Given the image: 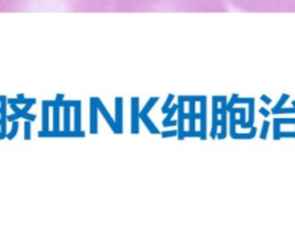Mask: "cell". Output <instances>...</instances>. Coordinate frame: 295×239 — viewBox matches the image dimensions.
<instances>
[{
    "label": "cell",
    "mask_w": 295,
    "mask_h": 239,
    "mask_svg": "<svg viewBox=\"0 0 295 239\" xmlns=\"http://www.w3.org/2000/svg\"><path fill=\"white\" fill-rule=\"evenodd\" d=\"M18 122L16 121H13V126H12V131L9 132L8 135H7V138H8L9 140H12L15 137V135L18 133Z\"/></svg>",
    "instance_id": "9c48e42d"
},
{
    "label": "cell",
    "mask_w": 295,
    "mask_h": 239,
    "mask_svg": "<svg viewBox=\"0 0 295 239\" xmlns=\"http://www.w3.org/2000/svg\"><path fill=\"white\" fill-rule=\"evenodd\" d=\"M133 105H132V132L133 133H138L140 132V126H138V117H140V113H138V98H133L132 99Z\"/></svg>",
    "instance_id": "6da1fadb"
},
{
    "label": "cell",
    "mask_w": 295,
    "mask_h": 239,
    "mask_svg": "<svg viewBox=\"0 0 295 239\" xmlns=\"http://www.w3.org/2000/svg\"><path fill=\"white\" fill-rule=\"evenodd\" d=\"M266 1H273V2H286V4H294L295 0H266Z\"/></svg>",
    "instance_id": "7c38bea8"
},
{
    "label": "cell",
    "mask_w": 295,
    "mask_h": 239,
    "mask_svg": "<svg viewBox=\"0 0 295 239\" xmlns=\"http://www.w3.org/2000/svg\"><path fill=\"white\" fill-rule=\"evenodd\" d=\"M91 101V107H90V110H91V115H90V132L91 133H97V109H98V104L96 102L97 99L96 98H91L90 99Z\"/></svg>",
    "instance_id": "7a4b0ae2"
},
{
    "label": "cell",
    "mask_w": 295,
    "mask_h": 239,
    "mask_svg": "<svg viewBox=\"0 0 295 239\" xmlns=\"http://www.w3.org/2000/svg\"><path fill=\"white\" fill-rule=\"evenodd\" d=\"M259 112H260V114H262V115H264L265 117H268V116L270 115V113H269V112H268V110H266L265 108H260V109H259Z\"/></svg>",
    "instance_id": "4fadbf2b"
},
{
    "label": "cell",
    "mask_w": 295,
    "mask_h": 239,
    "mask_svg": "<svg viewBox=\"0 0 295 239\" xmlns=\"http://www.w3.org/2000/svg\"><path fill=\"white\" fill-rule=\"evenodd\" d=\"M158 101V97H153V98H150V100L146 102V105L144 106V108L142 109V112L140 113V115H146L150 112V109L154 106V104Z\"/></svg>",
    "instance_id": "52a82bcc"
},
{
    "label": "cell",
    "mask_w": 295,
    "mask_h": 239,
    "mask_svg": "<svg viewBox=\"0 0 295 239\" xmlns=\"http://www.w3.org/2000/svg\"><path fill=\"white\" fill-rule=\"evenodd\" d=\"M175 112H178V105H173L172 106V108L171 109H168L167 110V116L165 117V120L163 121V125L166 128V126H172V125H176L178 124V122L176 121H174V122H170L171 121V118H172V116L175 114Z\"/></svg>",
    "instance_id": "277c9868"
},
{
    "label": "cell",
    "mask_w": 295,
    "mask_h": 239,
    "mask_svg": "<svg viewBox=\"0 0 295 239\" xmlns=\"http://www.w3.org/2000/svg\"><path fill=\"white\" fill-rule=\"evenodd\" d=\"M49 101H43V131H49Z\"/></svg>",
    "instance_id": "5b68a950"
},
{
    "label": "cell",
    "mask_w": 295,
    "mask_h": 239,
    "mask_svg": "<svg viewBox=\"0 0 295 239\" xmlns=\"http://www.w3.org/2000/svg\"><path fill=\"white\" fill-rule=\"evenodd\" d=\"M140 118L143 121V123L146 125L148 130H149L151 133H159V130L157 129V126L154 125L153 123H152V121L149 118V116H148V115H140Z\"/></svg>",
    "instance_id": "8992f818"
},
{
    "label": "cell",
    "mask_w": 295,
    "mask_h": 239,
    "mask_svg": "<svg viewBox=\"0 0 295 239\" xmlns=\"http://www.w3.org/2000/svg\"><path fill=\"white\" fill-rule=\"evenodd\" d=\"M268 128H269V122H264V126H263V131H262V135H260V138L262 139H265L266 138V133H268Z\"/></svg>",
    "instance_id": "8fae6325"
},
{
    "label": "cell",
    "mask_w": 295,
    "mask_h": 239,
    "mask_svg": "<svg viewBox=\"0 0 295 239\" xmlns=\"http://www.w3.org/2000/svg\"><path fill=\"white\" fill-rule=\"evenodd\" d=\"M175 136L176 135V131H174V132H163V137H170V136Z\"/></svg>",
    "instance_id": "5bb4252c"
},
{
    "label": "cell",
    "mask_w": 295,
    "mask_h": 239,
    "mask_svg": "<svg viewBox=\"0 0 295 239\" xmlns=\"http://www.w3.org/2000/svg\"><path fill=\"white\" fill-rule=\"evenodd\" d=\"M24 139H31V121H29V120H27L26 123H24Z\"/></svg>",
    "instance_id": "ba28073f"
},
{
    "label": "cell",
    "mask_w": 295,
    "mask_h": 239,
    "mask_svg": "<svg viewBox=\"0 0 295 239\" xmlns=\"http://www.w3.org/2000/svg\"><path fill=\"white\" fill-rule=\"evenodd\" d=\"M173 98H174V96H173V94H170V96H168V99L166 100V102H165V104H164V106L161 107V113H164V114L167 113L168 106H170V104H171V101L173 100Z\"/></svg>",
    "instance_id": "30bf717a"
},
{
    "label": "cell",
    "mask_w": 295,
    "mask_h": 239,
    "mask_svg": "<svg viewBox=\"0 0 295 239\" xmlns=\"http://www.w3.org/2000/svg\"><path fill=\"white\" fill-rule=\"evenodd\" d=\"M115 113H116V124L120 132L122 133V98L115 99Z\"/></svg>",
    "instance_id": "3957f363"
},
{
    "label": "cell",
    "mask_w": 295,
    "mask_h": 239,
    "mask_svg": "<svg viewBox=\"0 0 295 239\" xmlns=\"http://www.w3.org/2000/svg\"><path fill=\"white\" fill-rule=\"evenodd\" d=\"M260 99L264 100L265 104H270V102H271V99H270V98H268L266 96H262V97H260Z\"/></svg>",
    "instance_id": "9a60e30c"
}]
</instances>
